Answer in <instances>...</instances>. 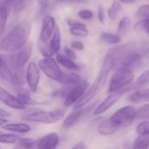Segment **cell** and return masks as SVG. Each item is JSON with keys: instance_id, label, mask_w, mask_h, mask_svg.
Returning <instances> with one entry per match:
<instances>
[{"instance_id": "obj_1", "label": "cell", "mask_w": 149, "mask_h": 149, "mask_svg": "<svg viewBox=\"0 0 149 149\" xmlns=\"http://www.w3.org/2000/svg\"><path fill=\"white\" fill-rule=\"evenodd\" d=\"M115 57H116V48L114 47L107 53L99 75L97 76L93 85L88 88V90L82 97V99L74 106L75 109H79L83 107H86L100 92V90L103 88L107 81V79L110 72L114 69Z\"/></svg>"}, {"instance_id": "obj_2", "label": "cell", "mask_w": 149, "mask_h": 149, "mask_svg": "<svg viewBox=\"0 0 149 149\" xmlns=\"http://www.w3.org/2000/svg\"><path fill=\"white\" fill-rule=\"evenodd\" d=\"M137 117V109L133 106L123 107L117 110L109 119L102 121L98 131L102 135H113L121 128L128 127Z\"/></svg>"}, {"instance_id": "obj_3", "label": "cell", "mask_w": 149, "mask_h": 149, "mask_svg": "<svg viewBox=\"0 0 149 149\" xmlns=\"http://www.w3.org/2000/svg\"><path fill=\"white\" fill-rule=\"evenodd\" d=\"M27 38L28 32L26 27L17 24L2 38L0 43V50L3 52H17L26 45Z\"/></svg>"}, {"instance_id": "obj_4", "label": "cell", "mask_w": 149, "mask_h": 149, "mask_svg": "<svg viewBox=\"0 0 149 149\" xmlns=\"http://www.w3.org/2000/svg\"><path fill=\"white\" fill-rule=\"evenodd\" d=\"M134 75L132 70L119 68L113 74L108 86V92L113 93L132 85Z\"/></svg>"}, {"instance_id": "obj_5", "label": "cell", "mask_w": 149, "mask_h": 149, "mask_svg": "<svg viewBox=\"0 0 149 149\" xmlns=\"http://www.w3.org/2000/svg\"><path fill=\"white\" fill-rule=\"evenodd\" d=\"M64 115H65V110L55 109L52 111H38L30 113L24 119L31 122L52 124L61 120Z\"/></svg>"}, {"instance_id": "obj_6", "label": "cell", "mask_w": 149, "mask_h": 149, "mask_svg": "<svg viewBox=\"0 0 149 149\" xmlns=\"http://www.w3.org/2000/svg\"><path fill=\"white\" fill-rule=\"evenodd\" d=\"M38 66L46 77L60 83L64 75V72L60 69L58 61L52 57L40 59L38 61Z\"/></svg>"}, {"instance_id": "obj_7", "label": "cell", "mask_w": 149, "mask_h": 149, "mask_svg": "<svg viewBox=\"0 0 149 149\" xmlns=\"http://www.w3.org/2000/svg\"><path fill=\"white\" fill-rule=\"evenodd\" d=\"M31 45H25L23 49L10 54L6 58L11 71H23L31 55Z\"/></svg>"}, {"instance_id": "obj_8", "label": "cell", "mask_w": 149, "mask_h": 149, "mask_svg": "<svg viewBox=\"0 0 149 149\" xmlns=\"http://www.w3.org/2000/svg\"><path fill=\"white\" fill-rule=\"evenodd\" d=\"M136 86L135 85H130L125 88H122L120 90H118L116 92H113L110 93L109 95L99 105L96 107L93 113L94 115H100L102 114L103 113L107 112L108 109H110L124 94H126L127 93H128L129 91H131L132 89H134Z\"/></svg>"}, {"instance_id": "obj_9", "label": "cell", "mask_w": 149, "mask_h": 149, "mask_svg": "<svg viewBox=\"0 0 149 149\" xmlns=\"http://www.w3.org/2000/svg\"><path fill=\"white\" fill-rule=\"evenodd\" d=\"M88 83L87 81H81L80 83L73 86H70V88L65 93L64 106L68 107L71 106H75L85 95L86 91L88 90Z\"/></svg>"}, {"instance_id": "obj_10", "label": "cell", "mask_w": 149, "mask_h": 149, "mask_svg": "<svg viewBox=\"0 0 149 149\" xmlns=\"http://www.w3.org/2000/svg\"><path fill=\"white\" fill-rule=\"evenodd\" d=\"M25 79L28 84L30 91L31 93H36L39 84L40 72L39 66L35 62L29 63L25 72Z\"/></svg>"}, {"instance_id": "obj_11", "label": "cell", "mask_w": 149, "mask_h": 149, "mask_svg": "<svg viewBox=\"0 0 149 149\" xmlns=\"http://www.w3.org/2000/svg\"><path fill=\"white\" fill-rule=\"evenodd\" d=\"M56 27H57V24H56L54 17H52V16H49V15L45 16L43 18L42 28L40 31L39 42L48 43L51 37L54 33Z\"/></svg>"}, {"instance_id": "obj_12", "label": "cell", "mask_w": 149, "mask_h": 149, "mask_svg": "<svg viewBox=\"0 0 149 149\" xmlns=\"http://www.w3.org/2000/svg\"><path fill=\"white\" fill-rule=\"evenodd\" d=\"M59 136L58 134L51 133L36 141L35 147L38 149H56L59 144Z\"/></svg>"}, {"instance_id": "obj_13", "label": "cell", "mask_w": 149, "mask_h": 149, "mask_svg": "<svg viewBox=\"0 0 149 149\" xmlns=\"http://www.w3.org/2000/svg\"><path fill=\"white\" fill-rule=\"evenodd\" d=\"M0 100L3 104H5L10 108H14V109L25 108V105L17 97H15L3 87L0 88Z\"/></svg>"}, {"instance_id": "obj_14", "label": "cell", "mask_w": 149, "mask_h": 149, "mask_svg": "<svg viewBox=\"0 0 149 149\" xmlns=\"http://www.w3.org/2000/svg\"><path fill=\"white\" fill-rule=\"evenodd\" d=\"M90 107H83L79 109H75L74 112H72L71 114H69L64 120L63 122V127L65 128H70L72 126H74L88 111H89Z\"/></svg>"}, {"instance_id": "obj_15", "label": "cell", "mask_w": 149, "mask_h": 149, "mask_svg": "<svg viewBox=\"0 0 149 149\" xmlns=\"http://www.w3.org/2000/svg\"><path fill=\"white\" fill-rule=\"evenodd\" d=\"M1 5L5 6L10 10H13L16 13L23 10L26 6L25 0H1Z\"/></svg>"}, {"instance_id": "obj_16", "label": "cell", "mask_w": 149, "mask_h": 149, "mask_svg": "<svg viewBox=\"0 0 149 149\" xmlns=\"http://www.w3.org/2000/svg\"><path fill=\"white\" fill-rule=\"evenodd\" d=\"M128 100L131 102L136 103V104L149 101V88L140 89V90H137V91L134 92L133 93H131Z\"/></svg>"}, {"instance_id": "obj_17", "label": "cell", "mask_w": 149, "mask_h": 149, "mask_svg": "<svg viewBox=\"0 0 149 149\" xmlns=\"http://www.w3.org/2000/svg\"><path fill=\"white\" fill-rule=\"evenodd\" d=\"M49 45H50V48H51L52 52H53V54H58V51L60 50V46H61V33H60L59 27L58 25L55 29V31L52 35V38H51Z\"/></svg>"}, {"instance_id": "obj_18", "label": "cell", "mask_w": 149, "mask_h": 149, "mask_svg": "<svg viewBox=\"0 0 149 149\" xmlns=\"http://www.w3.org/2000/svg\"><path fill=\"white\" fill-rule=\"evenodd\" d=\"M3 128L7 131L19 134H26L31 131V127L25 123H10L3 126Z\"/></svg>"}, {"instance_id": "obj_19", "label": "cell", "mask_w": 149, "mask_h": 149, "mask_svg": "<svg viewBox=\"0 0 149 149\" xmlns=\"http://www.w3.org/2000/svg\"><path fill=\"white\" fill-rule=\"evenodd\" d=\"M56 60L58 61V64H60L62 66H64L66 69H69V70H78V69H79V66L74 62V60L71 59L66 55L58 53Z\"/></svg>"}, {"instance_id": "obj_20", "label": "cell", "mask_w": 149, "mask_h": 149, "mask_svg": "<svg viewBox=\"0 0 149 149\" xmlns=\"http://www.w3.org/2000/svg\"><path fill=\"white\" fill-rule=\"evenodd\" d=\"M81 81H83V79L79 74L75 72H64V75L60 83L66 85V86H73V85H77L80 83Z\"/></svg>"}, {"instance_id": "obj_21", "label": "cell", "mask_w": 149, "mask_h": 149, "mask_svg": "<svg viewBox=\"0 0 149 149\" xmlns=\"http://www.w3.org/2000/svg\"><path fill=\"white\" fill-rule=\"evenodd\" d=\"M131 24H132V21H131L130 17H125L121 18V20L120 21V23H119V24H118L117 34H118L120 38H123V37L127 36V34L128 31H130Z\"/></svg>"}, {"instance_id": "obj_22", "label": "cell", "mask_w": 149, "mask_h": 149, "mask_svg": "<svg viewBox=\"0 0 149 149\" xmlns=\"http://www.w3.org/2000/svg\"><path fill=\"white\" fill-rule=\"evenodd\" d=\"M122 10V4L120 1L118 0H114L112 4L110 5V7L108 8L107 10V14H108V17L111 20H115L117 18V17L119 16L120 12Z\"/></svg>"}, {"instance_id": "obj_23", "label": "cell", "mask_w": 149, "mask_h": 149, "mask_svg": "<svg viewBox=\"0 0 149 149\" xmlns=\"http://www.w3.org/2000/svg\"><path fill=\"white\" fill-rule=\"evenodd\" d=\"M100 38L102 41L109 45H117L120 42L121 39V38L118 34L111 32H102L100 35Z\"/></svg>"}, {"instance_id": "obj_24", "label": "cell", "mask_w": 149, "mask_h": 149, "mask_svg": "<svg viewBox=\"0 0 149 149\" xmlns=\"http://www.w3.org/2000/svg\"><path fill=\"white\" fill-rule=\"evenodd\" d=\"M149 148V135L148 136H141L134 141L133 149H148Z\"/></svg>"}, {"instance_id": "obj_25", "label": "cell", "mask_w": 149, "mask_h": 149, "mask_svg": "<svg viewBox=\"0 0 149 149\" xmlns=\"http://www.w3.org/2000/svg\"><path fill=\"white\" fill-rule=\"evenodd\" d=\"M9 11H10V10L8 8H6L3 5H1V10H0V27H1L0 32H1V34H3L4 31L7 19L9 17Z\"/></svg>"}, {"instance_id": "obj_26", "label": "cell", "mask_w": 149, "mask_h": 149, "mask_svg": "<svg viewBox=\"0 0 149 149\" xmlns=\"http://www.w3.org/2000/svg\"><path fill=\"white\" fill-rule=\"evenodd\" d=\"M20 137L16 135V134H2L1 137H0V141L3 144H15V143H18L20 141Z\"/></svg>"}, {"instance_id": "obj_27", "label": "cell", "mask_w": 149, "mask_h": 149, "mask_svg": "<svg viewBox=\"0 0 149 149\" xmlns=\"http://www.w3.org/2000/svg\"><path fill=\"white\" fill-rule=\"evenodd\" d=\"M135 17L138 19H145L149 18V4L141 5L135 12Z\"/></svg>"}, {"instance_id": "obj_28", "label": "cell", "mask_w": 149, "mask_h": 149, "mask_svg": "<svg viewBox=\"0 0 149 149\" xmlns=\"http://www.w3.org/2000/svg\"><path fill=\"white\" fill-rule=\"evenodd\" d=\"M134 30L138 31H144L149 34V18L141 19L137 22L134 25Z\"/></svg>"}, {"instance_id": "obj_29", "label": "cell", "mask_w": 149, "mask_h": 149, "mask_svg": "<svg viewBox=\"0 0 149 149\" xmlns=\"http://www.w3.org/2000/svg\"><path fill=\"white\" fill-rule=\"evenodd\" d=\"M70 32L72 35L80 38H86L89 34L86 27H70Z\"/></svg>"}, {"instance_id": "obj_30", "label": "cell", "mask_w": 149, "mask_h": 149, "mask_svg": "<svg viewBox=\"0 0 149 149\" xmlns=\"http://www.w3.org/2000/svg\"><path fill=\"white\" fill-rule=\"evenodd\" d=\"M136 132L139 135L141 136H148L149 135V120L141 122L137 127H136Z\"/></svg>"}, {"instance_id": "obj_31", "label": "cell", "mask_w": 149, "mask_h": 149, "mask_svg": "<svg viewBox=\"0 0 149 149\" xmlns=\"http://www.w3.org/2000/svg\"><path fill=\"white\" fill-rule=\"evenodd\" d=\"M137 120H149V103L137 109Z\"/></svg>"}, {"instance_id": "obj_32", "label": "cell", "mask_w": 149, "mask_h": 149, "mask_svg": "<svg viewBox=\"0 0 149 149\" xmlns=\"http://www.w3.org/2000/svg\"><path fill=\"white\" fill-rule=\"evenodd\" d=\"M149 84V70L144 72L136 80L135 86H143Z\"/></svg>"}, {"instance_id": "obj_33", "label": "cell", "mask_w": 149, "mask_h": 149, "mask_svg": "<svg viewBox=\"0 0 149 149\" xmlns=\"http://www.w3.org/2000/svg\"><path fill=\"white\" fill-rule=\"evenodd\" d=\"M36 141L31 139H21L18 142V147L23 149H30L35 146Z\"/></svg>"}, {"instance_id": "obj_34", "label": "cell", "mask_w": 149, "mask_h": 149, "mask_svg": "<svg viewBox=\"0 0 149 149\" xmlns=\"http://www.w3.org/2000/svg\"><path fill=\"white\" fill-rule=\"evenodd\" d=\"M78 16H79V18H81L83 20L89 21L93 17V13L90 10H81L79 11Z\"/></svg>"}, {"instance_id": "obj_35", "label": "cell", "mask_w": 149, "mask_h": 149, "mask_svg": "<svg viewBox=\"0 0 149 149\" xmlns=\"http://www.w3.org/2000/svg\"><path fill=\"white\" fill-rule=\"evenodd\" d=\"M17 98H18L24 105L30 104V103L31 102V97H30L29 93H28L26 91H19V92H18V96H17Z\"/></svg>"}, {"instance_id": "obj_36", "label": "cell", "mask_w": 149, "mask_h": 149, "mask_svg": "<svg viewBox=\"0 0 149 149\" xmlns=\"http://www.w3.org/2000/svg\"><path fill=\"white\" fill-rule=\"evenodd\" d=\"M64 52H65V55H66L68 58H70L72 60H75L77 58V56H76V53L72 49V48H69L67 46H65L64 48Z\"/></svg>"}, {"instance_id": "obj_37", "label": "cell", "mask_w": 149, "mask_h": 149, "mask_svg": "<svg viewBox=\"0 0 149 149\" xmlns=\"http://www.w3.org/2000/svg\"><path fill=\"white\" fill-rule=\"evenodd\" d=\"M66 23L70 27H86V24H84L83 23L78 22L74 19H67Z\"/></svg>"}, {"instance_id": "obj_38", "label": "cell", "mask_w": 149, "mask_h": 149, "mask_svg": "<svg viewBox=\"0 0 149 149\" xmlns=\"http://www.w3.org/2000/svg\"><path fill=\"white\" fill-rule=\"evenodd\" d=\"M98 19L100 20V22L104 23L105 20V11L104 9L101 5L99 6V10H98Z\"/></svg>"}, {"instance_id": "obj_39", "label": "cell", "mask_w": 149, "mask_h": 149, "mask_svg": "<svg viewBox=\"0 0 149 149\" xmlns=\"http://www.w3.org/2000/svg\"><path fill=\"white\" fill-rule=\"evenodd\" d=\"M72 48H74L76 50H84V45L80 42V41H73L72 42V45H71Z\"/></svg>"}, {"instance_id": "obj_40", "label": "cell", "mask_w": 149, "mask_h": 149, "mask_svg": "<svg viewBox=\"0 0 149 149\" xmlns=\"http://www.w3.org/2000/svg\"><path fill=\"white\" fill-rule=\"evenodd\" d=\"M38 3H39V6L42 10H45L47 8L48 6V0H38Z\"/></svg>"}, {"instance_id": "obj_41", "label": "cell", "mask_w": 149, "mask_h": 149, "mask_svg": "<svg viewBox=\"0 0 149 149\" xmlns=\"http://www.w3.org/2000/svg\"><path fill=\"white\" fill-rule=\"evenodd\" d=\"M72 149H86V145L83 142H79L77 145H75Z\"/></svg>"}, {"instance_id": "obj_42", "label": "cell", "mask_w": 149, "mask_h": 149, "mask_svg": "<svg viewBox=\"0 0 149 149\" xmlns=\"http://www.w3.org/2000/svg\"><path fill=\"white\" fill-rule=\"evenodd\" d=\"M1 117L2 118H3V116H10V114L8 113H4V111L3 110V109H1Z\"/></svg>"}, {"instance_id": "obj_43", "label": "cell", "mask_w": 149, "mask_h": 149, "mask_svg": "<svg viewBox=\"0 0 149 149\" xmlns=\"http://www.w3.org/2000/svg\"><path fill=\"white\" fill-rule=\"evenodd\" d=\"M63 2H80L82 0H61Z\"/></svg>"}, {"instance_id": "obj_44", "label": "cell", "mask_w": 149, "mask_h": 149, "mask_svg": "<svg viewBox=\"0 0 149 149\" xmlns=\"http://www.w3.org/2000/svg\"><path fill=\"white\" fill-rule=\"evenodd\" d=\"M120 3H129V0H118Z\"/></svg>"}, {"instance_id": "obj_45", "label": "cell", "mask_w": 149, "mask_h": 149, "mask_svg": "<svg viewBox=\"0 0 149 149\" xmlns=\"http://www.w3.org/2000/svg\"><path fill=\"white\" fill-rule=\"evenodd\" d=\"M136 1H138V0H129V3H134V2H136Z\"/></svg>"}]
</instances>
